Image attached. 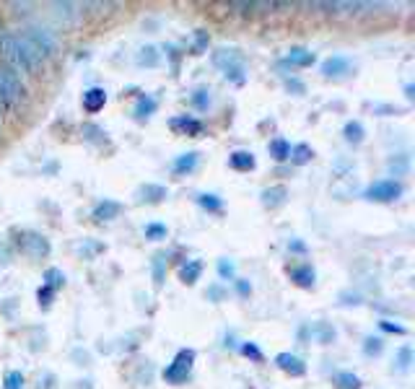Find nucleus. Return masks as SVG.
Returning <instances> with one entry per match:
<instances>
[{"label":"nucleus","instance_id":"14","mask_svg":"<svg viewBox=\"0 0 415 389\" xmlns=\"http://www.w3.org/2000/svg\"><path fill=\"white\" fill-rule=\"evenodd\" d=\"M119 213H122V202L104 198V200H99L94 205V211H91V218H94L96 224H102V221H112V218H117Z\"/></svg>","mask_w":415,"mask_h":389},{"label":"nucleus","instance_id":"44","mask_svg":"<svg viewBox=\"0 0 415 389\" xmlns=\"http://www.w3.org/2000/svg\"><path fill=\"white\" fill-rule=\"evenodd\" d=\"M208 301H215V304H218V301H224L226 298V288L221 283H213V285H208Z\"/></svg>","mask_w":415,"mask_h":389},{"label":"nucleus","instance_id":"23","mask_svg":"<svg viewBox=\"0 0 415 389\" xmlns=\"http://www.w3.org/2000/svg\"><path fill=\"white\" fill-rule=\"evenodd\" d=\"M314 158V151L309 148L307 143H298V145H291V156H288V161L294 166H304L309 164Z\"/></svg>","mask_w":415,"mask_h":389},{"label":"nucleus","instance_id":"35","mask_svg":"<svg viewBox=\"0 0 415 389\" xmlns=\"http://www.w3.org/2000/svg\"><path fill=\"white\" fill-rule=\"evenodd\" d=\"M143 234H145V239H154V241H158V239H166V234H169V228H166V224H158V221H151V224H145V228H143Z\"/></svg>","mask_w":415,"mask_h":389},{"label":"nucleus","instance_id":"13","mask_svg":"<svg viewBox=\"0 0 415 389\" xmlns=\"http://www.w3.org/2000/svg\"><path fill=\"white\" fill-rule=\"evenodd\" d=\"M275 366L285 374H291V377H304L307 374V364L294 353H278L275 355Z\"/></svg>","mask_w":415,"mask_h":389},{"label":"nucleus","instance_id":"46","mask_svg":"<svg viewBox=\"0 0 415 389\" xmlns=\"http://www.w3.org/2000/svg\"><path fill=\"white\" fill-rule=\"evenodd\" d=\"M234 288H237L239 296H249V294H252V285H249V281H241V278H237V281H234Z\"/></svg>","mask_w":415,"mask_h":389},{"label":"nucleus","instance_id":"27","mask_svg":"<svg viewBox=\"0 0 415 389\" xmlns=\"http://www.w3.org/2000/svg\"><path fill=\"white\" fill-rule=\"evenodd\" d=\"M387 169H390L392 177H403V174H407V169H410V156H407V154L392 156L390 164H387Z\"/></svg>","mask_w":415,"mask_h":389},{"label":"nucleus","instance_id":"5","mask_svg":"<svg viewBox=\"0 0 415 389\" xmlns=\"http://www.w3.org/2000/svg\"><path fill=\"white\" fill-rule=\"evenodd\" d=\"M405 187L397 179H377L364 189V198L371 202H394L397 198H403Z\"/></svg>","mask_w":415,"mask_h":389},{"label":"nucleus","instance_id":"38","mask_svg":"<svg viewBox=\"0 0 415 389\" xmlns=\"http://www.w3.org/2000/svg\"><path fill=\"white\" fill-rule=\"evenodd\" d=\"M215 268H218V275H221V278H224V281H237V265H234V262H231V259H218V265H215Z\"/></svg>","mask_w":415,"mask_h":389},{"label":"nucleus","instance_id":"29","mask_svg":"<svg viewBox=\"0 0 415 389\" xmlns=\"http://www.w3.org/2000/svg\"><path fill=\"white\" fill-rule=\"evenodd\" d=\"M161 60V52L154 47V45H145V47L138 52V65H145V68H156Z\"/></svg>","mask_w":415,"mask_h":389},{"label":"nucleus","instance_id":"45","mask_svg":"<svg viewBox=\"0 0 415 389\" xmlns=\"http://www.w3.org/2000/svg\"><path fill=\"white\" fill-rule=\"evenodd\" d=\"M283 83H285V89H288V91H294V94H304V91H307L304 81H298V78H294V75H285Z\"/></svg>","mask_w":415,"mask_h":389},{"label":"nucleus","instance_id":"4","mask_svg":"<svg viewBox=\"0 0 415 389\" xmlns=\"http://www.w3.org/2000/svg\"><path fill=\"white\" fill-rule=\"evenodd\" d=\"M192 366H195V351H192V348H182V351L174 355V361L164 368V379L169 384H182V381L190 379Z\"/></svg>","mask_w":415,"mask_h":389},{"label":"nucleus","instance_id":"24","mask_svg":"<svg viewBox=\"0 0 415 389\" xmlns=\"http://www.w3.org/2000/svg\"><path fill=\"white\" fill-rule=\"evenodd\" d=\"M343 135L348 143H353V145H358V143H364V135H366V130H364V125L358 122V119H348L343 128Z\"/></svg>","mask_w":415,"mask_h":389},{"label":"nucleus","instance_id":"47","mask_svg":"<svg viewBox=\"0 0 415 389\" xmlns=\"http://www.w3.org/2000/svg\"><path fill=\"white\" fill-rule=\"evenodd\" d=\"M288 249H291V252H298V255H304V252H307V244H304V241H298V239H291V241H288Z\"/></svg>","mask_w":415,"mask_h":389},{"label":"nucleus","instance_id":"7","mask_svg":"<svg viewBox=\"0 0 415 389\" xmlns=\"http://www.w3.org/2000/svg\"><path fill=\"white\" fill-rule=\"evenodd\" d=\"M351 58H345V55H332V58H327L324 62H322V75L324 78H343V75H348L351 73Z\"/></svg>","mask_w":415,"mask_h":389},{"label":"nucleus","instance_id":"11","mask_svg":"<svg viewBox=\"0 0 415 389\" xmlns=\"http://www.w3.org/2000/svg\"><path fill=\"white\" fill-rule=\"evenodd\" d=\"M317 62V55L307 47H291L288 55L281 60V65H291V68H309Z\"/></svg>","mask_w":415,"mask_h":389},{"label":"nucleus","instance_id":"25","mask_svg":"<svg viewBox=\"0 0 415 389\" xmlns=\"http://www.w3.org/2000/svg\"><path fill=\"white\" fill-rule=\"evenodd\" d=\"M268 151L273 156L275 161H288V156H291V143L285 141V138H273L270 145H268Z\"/></svg>","mask_w":415,"mask_h":389},{"label":"nucleus","instance_id":"37","mask_svg":"<svg viewBox=\"0 0 415 389\" xmlns=\"http://www.w3.org/2000/svg\"><path fill=\"white\" fill-rule=\"evenodd\" d=\"M224 78L231 83H237V86H244V81H247V68H244V65H234V68L224 71Z\"/></svg>","mask_w":415,"mask_h":389},{"label":"nucleus","instance_id":"22","mask_svg":"<svg viewBox=\"0 0 415 389\" xmlns=\"http://www.w3.org/2000/svg\"><path fill=\"white\" fill-rule=\"evenodd\" d=\"M166 262H169V255H166V252H156L154 259H151V272H154L156 288H161L166 281Z\"/></svg>","mask_w":415,"mask_h":389},{"label":"nucleus","instance_id":"48","mask_svg":"<svg viewBox=\"0 0 415 389\" xmlns=\"http://www.w3.org/2000/svg\"><path fill=\"white\" fill-rule=\"evenodd\" d=\"M5 109H8V106L3 104V99H0V122H3V112H5Z\"/></svg>","mask_w":415,"mask_h":389},{"label":"nucleus","instance_id":"9","mask_svg":"<svg viewBox=\"0 0 415 389\" xmlns=\"http://www.w3.org/2000/svg\"><path fill=\"white\" fill-rule=\"evenodd\" d=\"M215 68H221V71H228V68H234V65H244V58H241V52L237 47H218L211 55Z\"/></svg>","mask_w":415,"mask_h":389},{"label":"nucleus","instance_id":"28","mask_svg":"<svg viewBox=\"0 0 415 389\" xmlns=\"http://www.w3.org/2000/svg\"><path fill=\"white\" fill-rule=\"evenodd\" d=\"M195 200H198V205H200L202 211H208V213H218L224 208V200H221L218 195H213V192H200Z\"/></svg>","mask_w":415,"mask_h":389},{"label":"nucleus","instance_id":"1","mask_svg":"<svg viewBox=\"0 0 415 389\" xmlns=\"http://www.w3.org/2000/svg\"><path fill=\"white\" fill-rule=\"evenodd\" d=\"M0 52L5 55V60L16 71H34L42 60H47L42 55V49L36 47L26 34H5Z\"/></svg>","mask_w":415,"mask_h":389},{"label":"nucleus","instance_id":"43","mask_svg":"<svg viewBox=\"0 0 415 389\" xmlns=\"http://www.w3.org/2000/svg\"><path fill=\"white\" fill-rule=\"evenodd\" d=\"M379 330L381 332H390V335H407V330H405L403 325H397V322H392V319H381Z\"/></svg>","mask_w":415,"mask_h":389},{"label":"nucleus","instance_id":"40","mask_svg":"<svg viewBox=\"0 0 415 389\" xmlns=\"http://www.w3.org/2000/svg\"><path fill=\"white\" fill-rule=\"evenodd\" d=\"M3 389H24V374L21 371H8L3 379Z\"/></svg>","mask_w":415,"mask_h":389},{"label":"nucleus","instance_id":"33","mask_svg":"<svg viewBox=\"0 0 415 389\" xmlns=\"http://www.w3.org/2000/svg\"><path fill=\"white\" fill-rule=\"evenodd\" d=\"M45 285H49L52 291L62 288V285H65V275H62V270H58V268H47V270H45Z\"/></svg>","mask_w":415,"mask_h":389},{"label":"nucleus","instance_id":"10","mask_svg":"<svg viewBox=\"0 0 415 389\" xmlns=\"http://www.w3.org/2000/svg\"><path fill=\"white\" fill-rule=\"evenodd\" d=\"M24 34L29 36L32 42H34L36 47L42 49V55H45V58H49V55L55 52V47H58V42H55V36L49 34L47 29H39V26H32V29H26Z\"/></svg>","mask_w":415,"mask_h":389},{"label":"nucleus","instance_id":"6","mask_svg":"<svg viewBox=\"0 0 415 389\" xmlns=\"http://www.w3.org/2000/svg\"><path fill=\"white\" fill-rule=\"evenodd\" d=\"M169 128L179 132V135H190V138H200L202 132H205V125H202L198 117H192V115H177V117L169 119Z\"/></svg>","mask_w":415,"mask_h":389},{"label":"nucleus","instance_id":"3","mask_svg":"<svg viewBox=\"0 0 415 389\" xmlns=\"http://www.w3.org/2000/svg\"><path fill=\"white\" fill-rule=\"evenodd\" d=\"M26 96V86L13 68H0V99L5 106L19 104Z\"/></svg>","mask_w":415,"mask_h":389},{"label":"nucleus","instance_id":"21","mask_svg":"<svg viewBox=\"0 0 415 389\" xmlns=\"http://www.w3.org/2000/svg\"><path fill=\"white\" fill-rule=\"evenodd\" d=\"M228 166L237 169V172H252L257 166V161H254L252 151H234V154L228 156Z\"/></svg>","mask_w":415,"mask_h":389},{"label":"nucleus","instance_id":"26","mask_svg":"<svg viewBox=\"0 0 415 389\" xmlns=\"http://www.w3.org/2000/svg\"><path fill=\"white\" fill-rule=\"evenodd\" d=\"M410 366H413V348H410V345H403V348L397 351V355H394V371L407 374Z\"/></svg>","mask_w":415,"mask_h":389},{"label":"nucleus","instance_id":"34","mask_svg":"<svg viewBox=\"0 0 415 389\" xmlns=\"http://www.w3.org/2000/svg\"><path fill=\"white\" fill-rule=\"evenodd\" d=\"M208 42H211V36H208V32H202V29H198V32H195V36H192L190 52H192V55H202V52L208 49Z\"/></svg>","mask_w":415,"mask_h":389},{"label":"nucleus","instance_id":"17","mask_svg":"<svg viewBox=\"0 0 415 389\" xmlns=\"http://www.w3.org/2000/svg\"><path fill=\"white\" fill-rule=\"evenodd\" d=\"M200 164V154L198 151H187V154H182L174 158V164H171V172L179 174V177H185V174H192L195 169Z\"/></svg>","mask_w":415,"mask_h":389},{"label":"nucleus","instance_id":"16","mask_svg":"<svg viewBox=\"0 0 415 389\" xmlns=\"http://www.w3.org/2000/svg\"><path fill=\"white\" fill-rule=\"evenodd\" d=\"M260 200L265 208H270V211H275V208H281V205H285V200H288V189L283 187V185H275V187H268L260 192Z\"/></svg>","mask_w":415,"mask_h":389},{"label":"nucleus","instance_id":"42","mask_svg":"<svg viewBox=\"0 0 415 389\" xmlns=\"http://www.w3.org/2000/svg\"><path fill=\"white\" fill-rule=\"evenodd\" d=\"M55 294H58V291H52L49 285L42 283V288L36 291V298H39V307H45V309H47L49 304H52V298H55Z\"/></svg>","mask_w":415,"mask_h":389},{"label":"nucleus","instance_id":"18","mask_svg":"<svg viewBox=\"0 0 415 389\" xmlns=\"http://www.w3.org/2000/svg\"><path fill=\"white\" fill-rule=\"evenodd\" d=\"M104 104H107V91H104V89L94 86V89L83 91V109H86V112L96 115L99 109H104Z\"/></svg>","mask_w":415,"mask_h":389},{"label":"nucleus","instance_id":"32","mask_svg":"<svg viewBox=\"0 0 415 389\" xmlns=\"http://www.w3.org/2000/svg\"><path fill=\"white\" fill-rule=\"evenodd\" d=\"M81 135L88 143H104V130L99 128V125H94V122H83Z\"/></svg>","mask_w":415,"mask_h":389},{"label":"nucleus","instance_id":"19","mask_svg":"<svg viewBox=\"0 0 415 389\" xmlns=\"http://www.w3.org/2000/svg\"><path fill=\"white\" fill-rule=\"evenodd\" d=\"M202 275V262L200 259H187V262H182L179 265V281L187 285H195L200 281Z\"/></svg>","mask_w":415,"mask_h":389},{"label":"nucleus","instance_id":"8","mask_svg":"<svg viewBox=\"0 0 415 389\" xmlns=\"http://www.w3.org/2000/svg\"><path fill=\"white\" fill-rule=\"evenodd\" d=\"M298 335H309L311 340L322 342V345H330V342H335V338H337L335 327L327 325V322H311V325H307Z\"/></svg>","mask_w":415,"mask_h":389},{"label":"nucleus","instance_id":"12","mask_svg":"<svg viewBox=\"0 0 415 389\" xmlns=\"http://www.w3.org/2000/svg\"><path fill=\"white\" fill-rule=\"evenodd\" d=\"M288 275H291V281L298 285V288H314V283H317V272H314V268L309 265V262H304V265H288Z\"/></svg>","mask_w":415,"mask_h":389},{"label":"nucleus","instance_id":"15","mask_svg":"<svg viewBox=\"0 0 415 389\" xmlns=\"http://www.w3.org/2000/svg\"><path fill=\"white\" fill-rule=\"evenodd\" d=\"M164 198H169L164 185L148 182V185H143V187L138 189V202H145V205H158V202H164Z\"/></svg>","mask_w":415,"mask_h":389},{"label":"nucleus","instance_id":"41","mask_svg":"<svg viewBox=\"0 0 415 389\" xmlns=\"http://www.w3.org/2000/svg\"><path fill=\"white\" fill-rule=\"evenodd\" d=\"M239 351L247 355V358H252V361H257V364L265 361V355H262V351L257 348V342H241V348H239Z\"/></svg>","mask_w":415,"mask_h":389},{"label":"nucleus","instance_id":"39","mask_svg":"<svg viewBox=\"0 0 415 389\" xmlns=\"http://www.w3.org/2000/svg\"><path fill=\"white\" fill-rule=\"evenodd\" d=\"M381 351H384V340H381V338L368 335L366 340H364V353H366V355H379Z\"/></svg>","mask_w":415,"mask_h":389},{"label":"nucleus","instance_id":"36","mask_svg":"<svg viewBox=\"0 0 415 389\" xmlns=\"http://www.w3.org/2000/svg\"><path fill=\"white\" fill-rule=\"evenodd\" d=\"M52 8L58 13V19H62L65 24H71L75 19V3H52Z\"/></svg>","mask_w":415,"mask_h":389},{"label":"nucleus","instance_id":"30","mask_svg":"<svg viewBox=\"0 0 415 389\" xmlns=\"http://www.w3.org/2000/svg\"><path fill=\"white\" fill-rule=\"evenodd\" d=\"M335 387L337 389H361V379L353 371H340L335 374Z\"/></svg>","mask_w":415,"mask_h":389},{"label":"nucleus","instance_id":"49","mask_svg":"<svg viewBox=\"0 0 415 389\" xmlns=\"http://www.w3.org/2000/svg\"><path fill=\"white\" fill-rule=\"evenodd\" d=\"M3 39H5V32H3V26H0V47H3Z\"/></svg>","mask_w":415,"mask_h":389},{"label":"nucleus","instance_id":"2","mask_svg":"<svg viewBox=\"0 0 415 389\" xmlns=\"http://www.w3.org/2000/svg\"><path fill=\"white\" fill-rule=\"evenodd\" d=\"M13 244H16V249H21V255H26V257L32 259H42L49 255V239L45 234H39V231H29V228H24V231H16V239H13Z\"/></svg>","mask_w":415,"mask_h":389},{"label":"nucleus","instance_id":"20","mask_svg":"<svg viewBox=\"0 0 415 389\" xmlns=\"http://www.w3.org/2000/svg\"><path fill=\"white\" fill-rule=\"evenodd\" d=\"M156 109H158V102H156L151 94H141L138 96V102H135V109H132V115H135V119H148L151 115H154Z\"/></svg>","mask_w":415,"mask_h":389},{"label":"nucleus","instance_id":"31","mask_svg":"<svg viewBox=\"0 0 415 389\" xmlns=\"http://www.w3.org/2000/svg\"><path fill=\"white\" fill-rule=\"evenodd\" d=\"M190 102H192V106H195V109L205 112V109L211 106V102H213V99H211V89H205V86H202V89H195V91H192V96H190Z\"/></svg>","mask_w":415,"mask_h":389}]
</instances>
